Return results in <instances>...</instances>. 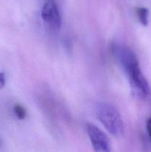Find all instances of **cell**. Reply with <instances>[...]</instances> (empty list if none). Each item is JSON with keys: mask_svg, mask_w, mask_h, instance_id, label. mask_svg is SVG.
Masks as SVG:
<instances>
[{"mask_svg": "<svg viewBox=\"0 0 151 152\" xmlns=\"http://www.w3.org/2000/svg\"><path fill=\"white\" fill-rule=\"evenodd\" d=\"M97 118L108 132L115 137H122L124 126L118 110L107 102H99L95 107Z\"/></svg>", "mask_w": 151, "mask_h": 152, "instance_id": "obj_2", "label": "cell"}, {"mask_svg": "<svg viewBox=\"0 0 151 152\" xmlns=\"http://www.w3.org/2000/svg\"><path fill=\"white\" fill-rule=\"evenodd\" d=\"M41 19L51 31H58L62 25V18L55 0H46L41 13Z\"/></svg>", "mask_w": 151, "mask_h": 152, "instance_id": "obj_3", "label": "cell"}, {"mask_svg": "<svg viewBox=\"0 0 151 152\" xmlns=\"http://www.w3.org/2000/svg\"><path fill=\"white\" fill-rule=\"evenodd\" d=\"M147 130L148 134L151 140V117L148 119L147 122Z\"/></svg>", "mask_w": 151, "mask_h": 152, "instance_id": "obj_8", "label": "cell"}, {"mask_svg": "<svg viewBox=\"0 0 151 152\" xmlns=\"http://www.w3.org/2000/svg\"><path fill=\"white\" fill-rule=\"evenodd\" d=\"M13 111H14L16 117L19 120H24L26 117V111L22 105H15L13 107Z\"/></svg>", "mask_w": 151, "mask_h": 152, "instance_id": "obj_6", "label": "cell"}, {"mask_svg": "<svg viewBox=\"0 0 151 152\" xmlns=\"http://www.w3.org/2000/svg\"><path fill=\"white\" fill-rule=\"evenodd\" d=\"M5 86V76L2 72H0V89L4 87Z\"/></svg>", "mask_w": 151, "mask_h": 152, "instance_id": "obj_7", "label": "cell"}, {"mask_svg": "<svg viewBox=\"0 0 151 152\" xmlns=\"http://www.w3.org/2000/svg\"><path fill=\"white\" fill-rule=\"evenodd\" d=\"M86 130L94 151L107 152L110 151V142L108 137L95 125L86 124Z\"/></svg>", "mask_w": 151, "mask_h": 152, "instance_id": "obj_4", "label": "cell"}, {"mask_svg": "<svg viewBox=\"0 0 151 152\" xmlns=\"http://www.w3.org/2000/svg\"><path fill=\"white\" fill-rule=\"evenodd\" d=\"M136 14H137L139 20L144 26L148 25V17H149V10L147 8L140 7L136 8Z\"/></svg>", "mask_w": 151, "mask_h": 152, "instance_id": "obj_5", "label": "cell"}, {"mask_svg": "<svg viewBox=\"0 0 151 152\" xmlns=\"http://www.w3.org/2000/svg\"><path fill=\"white\" fill-rule=\"evenodd\" d=\"M113 51L128 78L133 93L142 99L149 97L150 95V86L141 71L139 61L134 52L126 46H115Z\"/></svg>", "mask_w": 151, "mask_h": 152, "instance_id": "obj_1", "label": "cell"}]
</instances>
